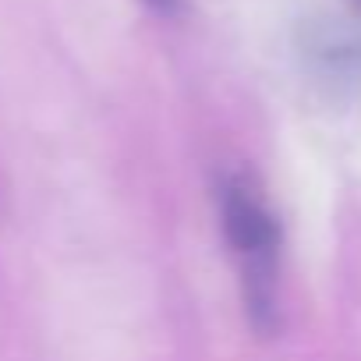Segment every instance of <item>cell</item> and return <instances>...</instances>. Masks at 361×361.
I'll return each mask as SVG.
<instances>
[{
    "label": "cell",
    "mask_w": 361,
    "mask_h": 361,
    "mask_svg": "<svg viewBox=\"0 0 361 361\" xmlns=\"http://www.w3.org/2000/svg\"><path fill=\"white\" fill-rule=\"evenodd\" d=\"M220 220H224V234L234 255L241 259L248 315L259 329L269 333L276 326L280 224L245 177H227L220 185Z\"/></svg>",
    "instance_id": "1"
},
{
    "label": "cell",
    "mask_w": 361,
    "mask_h": 361,
    "mask_svg": "<svg viewBox=\"0 0 361 361\" xmlns=\"http://www.w3.org/2000/svg\"><path fill=\"white\" fill-rule=\"evenodd\" d=\"M149 8H156V11H173L177 8V0H145Z\"/></svg>",
    "instance_id": "2"
}]
</instances>
